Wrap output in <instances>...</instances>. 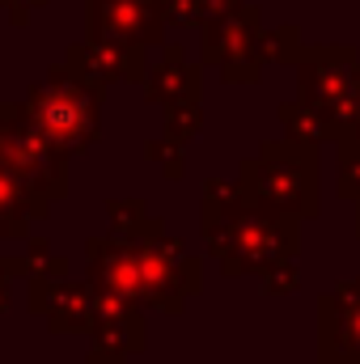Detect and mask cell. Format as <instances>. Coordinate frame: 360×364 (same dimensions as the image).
<instances>
[{
  "label": "cell",
  "instance_id": "5",
  "mask_svg": "<svg viewBox=\"0 0 360 364\" xmlns=\"http://www.w3.org/2000/svg\"><path fill=\"white\" fill-rule=\"evenodd\" d=\"M352 73H356V51L352 47H301L297 60V77H301V106L318 110L339 144L348 136V119H352Z\"/></svg>",
  "mask_w": 360,
  "mask_h": 364
},
{
  "label": "cell",
  "instance_id": "16",
  "mask_svg": "<svg viewBox=\"0 0 360 364\" xmlns=\"http://www.w3.org/2000/svg\"><path fill=\"white\" fill-rule=\"evenodd\" d=\"M199 123H203V110L195 106V102H182V106H166V144H174L182 149L195 132H199Z\"/></svg>",
  "mask_w": 360,
  "mask_h": 364
},
{
  "label": "cell",
  "instance_id": "2",
  "mask_svg": "<svg viewBox=\"0 0 360 364\" xmlns=\"http://www.w3.org/2000/svg\"><path fill=\"white\" fill-rule=\"evenodd\" d=\"M203 242L229 275H263L288 263L297 250V220L250 203L246 195L229 203H203Z\"/></svg>",
  "mask_w": 360,
  "mask_h": 364
},
{
  "label": "cell",
  "instance_id": "20",
  "mask_svg": "<svg viewBox=\"0 0 360 364\" xmlns=\"http://www.w3.org/2000/svg\"><path fill=\"white\" fill-rule=\"evenodd\" d=\"M263 288L268 292H292L297 288V263L288 259V263H275L271 272H263Z\"/></svg>",
  "mask_w": 360,
  "mask_h": 364
},
{
  "label": "cell",
  "instance_id": "14",
  "mask_svg": "<svg viewBox=\"0 0 360 364\" xmlns=\"http://www.w3.org/2000/svg\"><path fill=\"white\" fill-rule=\"evenodd\" d=\"M47 199L30 191L26 182L9 170H0V237H26L30 225L43 216Z\"/></svg>",
  "mask_w": 360,
  "mask_h": 364
},
{
  "label": "cell",
  "instance_id": "10",
  "mask_svg": "<svg viewBox=\"0 0 360 364\" xmlns=\"http://www.w3.org/2000/svg\"><path fill=\"white\" fill-rule=\"evenodd\" d=\"M322 364H360V279L339 284L322 296Z\"/></svg>",
  "mask_w": 360,
  "mask_h": 364
},
{
  "label": "cell",
  "instance_id": "21",
  "mask_svg": "<svg viewBox=\"0 0 360 364\" xmlns=\"http://www.w3.org/2000/svg\"><path fill=\"white\" fill-rule=\"evenodd\" d=\"M344 140H360V64L352 73V119H348V136Z\"/></svg>",
  "mask_w": 360,
  "mask_h": 364
},
{
  "label": "cell",
  "instance_id": "11",
  "mask_svg": "<svg viewBox=\"0 0 360 364\" xmlns=\"http://www.w3.org/2000/svg\"><path fill=\"white\" fill-rule=\"evenodd\" d=\"M68 73H77L85 85L102 90L110 81H144V47H127V43H77L68 51Z\"/></svg>",
  "mask_w": 360,
  "mask_h": 364
},
{
  "label": "cell",
  "instance_id": "7",
  "mask_svg": "<svg viewBox=\"0 0 360 364\" xmlns=\"http://www.w3.org/2000/svg\"><path fill=\"white\" fill-rule=\"evenodd\" d=\"M259 9L238 4L203 26V60L221 68L225 81H259Z\"/></svg>",
  "mask_w": 360,
  "mask_h": 364
},
{
  "label": "cell",
  "instance_id": "9",
  "mask_svg": "<svg viewBox=\"0 0 360 364\" xmlns=\"http://www.w3.org/2000/svg\"><path fill=\"white\" fill-rule=\"evenodd\" d=\"M93 356L90 364H123L127 352H140L144 343V322H140V305H127L119 296L93 292Z\"/></svg>",
  "mask_w": 360,
  "mask_h": 364
},
{
  "label": "cell",
  "instance_id": "15",
  "mask_svg": "<svg viewBox=\"0 0 360 364\" xmlns=\"http://www.w3.org/2000/svg\"><path fill=\"white\" fill-rule=\"evenodd\" d=\"M280 119H284V132H288L292 144H305V149H318V144H327V140L339 144L335 127H331L318 110H309V106H301V102H284V106H280Z\"/></svg>",
  "mask_w": 360,
  "mask_h": 364
},
{
  "label": "cell",
  "instance_id": "1",
  "mask_svg": "<svg viewBox=\"0 0 360 364\" xmlns=\"http://www.w3.org/2000/svg\"><path fill=\"white\" fill-rule=\"evenodd\" d=\"M90 288L119 296L127 305L149 309H182V301L199 288V259L186 255L179 237H90Z\"/></svg>",
  "mask_w": 360,
  "mask_h": 364
},
{
  "label": "cell",
  "instance_id": "8",
  "mask_svg": "<svg viewBox=\"0 0 360 364\" xmlns=\"http://www.w3.org/2000/svg\"><path fill=\"white\" fill-rule=\"evenodd\" d=\"M162 9L157 0H90V34L93 43H127L153 47L162 43Z\"/></svg>",
  "mask_w": 360,
  "mask_h": 364
},
{
  "label": "cell",
  "instance_id": "24",
  "mask_svg": "<svg viewBox=\"0 0 360 364\" xmlns=\"http://www.w3.org/2000/svg\"><path fill=\"white\" fill-rule=\"evenodd\" d=\"M356 229H360V225H356Z\"/></svg>",
  "mask_w": 360,
  "mask_h": 364
},
{
  "label": "cell",
  "instance_id": "17",
  "mask_svg": "<svg viewBox=\"0 0 360 364\" xmlns=\"http://www.w3.org/2000/svg\"><path fill=\"white\" fill-rule=\"evenodd\" d=\"M259 60H301V38L297 26H275L268 34H259Z\"/></svg>",
  "mask_w": 360,
  "mask_h": 364
},
{
  "label": "cell",
  "instance_id": "22",
  "mask_svg": "<svg viewBox=\"0 0 360 364\" xmlns=\"http://www.w3.org/2000/svg\"><path fill=\"white\" fill-rule=\"evenodd\" d=\"M0 4L9 9V17H13V21H26V17H30L38 4H47V0H0Z\"/></svg>",
  "mask_w": 360,
  "mask_h": 364
},
{
  "label": "cell",
  "instance_id": "12",
  "mask_svg": "<svg viewBox=\"0 0 360 364\" xmlns=\"http://www.w3.org/2000/svg\"><path fill=\"white\" fill-rule=\"evenodd\" d=\"M30 309L51 322V331H85L93 314V288L68 279L30 284Z\"/></svg>",
  "mask_w": 360,
  "mask_h": 364
},
{
  "label": "cell",
  "instance_id": "19",
  "mask_svg": "<svg viewBox=\"0 0 360 364\" xmlns=\"http://www.w3.org/2000/svg\"><path fill=\"white\" fill-rule=\"evenodd\" d=\"M144 153H149L153 161H162V170H166L170 178H179L182 174V149L166 144V140H153V144H144Z\"/></svg>",
  "mask_w": 360,
  "mask_h": 364
},
{
  "label": "cell",
  "instance_id": "23",
  "mask_svg": "<svg viewBox=\"0 0 360 364\" xmlns=\"http://www.w3.org/2000/svg\"><path fill=\"white\" fill-rule=\"evenodd\" d=\"M0 309H9V288L0 284Z\"/></svg>",
  "mask_w": 360,
  "mask_h": 364
},
{
  "label": "cell",
  "instance_id": "13",
  "mask_svg": "<svg viewBox=\"0 0 360 364\" xmlns=\"http://www.w3.org/2000/svg\"><path fill=\"white\" fill-rule=\"evenodd\" d=\"M144 93H149V102H162V106L195 102L199 97V64H186L179 47L166 51V60L144 73Z\"/></svg>",
  "mask_w": 360,
  "mask_h": 364
},
{
  "label": "cell",
  "instance_id": "3",
  "mask_svg": "<svg viewBox=\"0 0 360 364\" xmlns=\"http://www.w3.org/2000/svg\"><path fill=\"white\" fill-rule=\"evenodd\" d=\"M21 106H26V123L34 127V136L55 157L90 149L102 127V90L68 73V64H51L47 77L30 85Z\"/></svg>",
  "mask_w": 360,
  "mask_h": 364
},
{
  "label": "cell",
  "instance_id": "4",
  "mask_svg": "<svg viewBox=\"0 0 360 364\" xmlns=\"http://www.w3.org/2000/svg\"><path fill=\"white\" fill-rule=\"evenodd\" d=\"M238 191L250 203L280 212L288 220L314 216L318 212V153L292 140L263 144L255 157L242 161Z\"/></svg>",
  "mask_w": 360,
  "mask_h": 364
},
{
  "label": "cell",
  "instance_id": "18",
  "mask_svg": "<svg viewBox=\"0 0 360 364\" xmlns=\"http://www.w3.org/2000/svg\"><path fill=\"white\" fill-rule=\"evenodd\" d=\"M339 195H356L360 199V140L339 144Z\"/></svg>",
  "mask_w": 360,
  "mask_h": 364
},
{
  "label": "cell",
  "instance_id": "6",
  "mask_svg": "<svg viewBox=\"0 0 360 364\" xmlns=\"http://www.w3.org/2000/svg\"><path fill=\"white\" fill-rule=\"evenodd\" d=\"M0 170L17 174L43 199H55L68 191L64 157H55L34 136V127L26 123V106H13V102H0Z\"/></svg>",
  "mask_w": 360,
  "mask_h": 364
}]
</instances>
